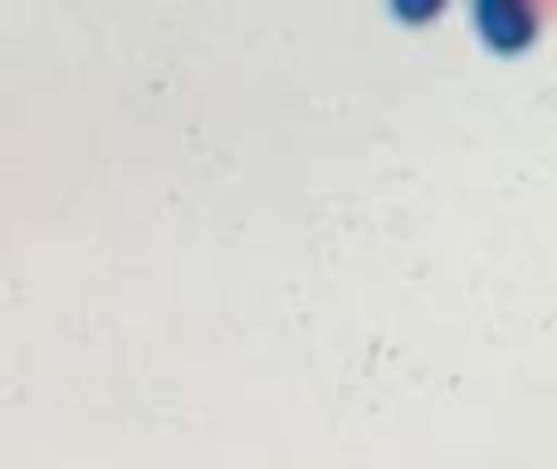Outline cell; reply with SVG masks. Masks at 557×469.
<instances>
[{"label": "cell", "instance_id": "6da1fadb", "mask_svg": "<svg viewBox=\"0 0 557 469\" xmlns=\"http://www.w3.org/2000/svg\"><path fill=\"white\" fill-rule=\"evenodd\" d=\"M474 25H480V35L490 39L494 49H523L533 39V29H539V15H533V5H523V0H474Z\"/></svg>", "mask_w": 557, "mask_h": 469}]
</instances>
